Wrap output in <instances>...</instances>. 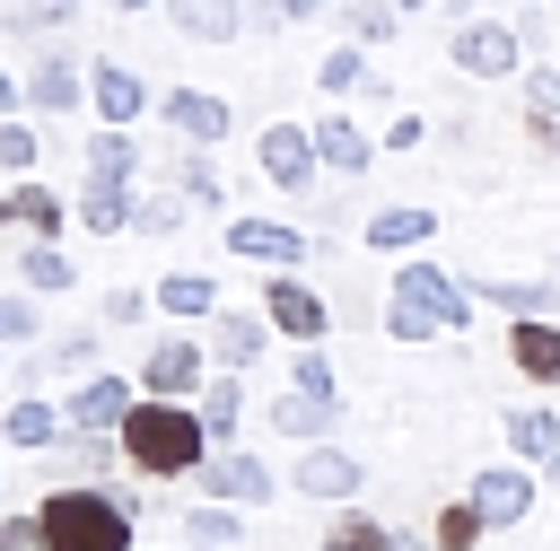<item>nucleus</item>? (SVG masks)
Instances as JSON below:
<instances>
[{"mask_svg":"<svg viewBox=\"0 0 560 551\" xmlns=\"http://www.w3.org/2000/svg\"><path fill=\"white\" fill-rule=\"evenodd\" d=\"M122 464L131 472H149V481H175V472H201L210 464V429H201V411L192 402H140L131 420H122Z\"/></svg>","mask_w":560,"mask_h":551,"instance_id":"obj_1","label":"nucleus"},{"mask_svg":"<svg viewBox=\"0 0 560 551\" xmlns=\"http://www.w3.org/2000/svg\"><path fill=\"white\" fill-rule=\"evenodd\" d=\"M472 324V289L446 280L438 262H402L394 289H385V332L394 341H438V332H464Z\"/></svg>","mask_w":560,"mask_h":551,"instance_id":"obj_2","label":"nucleus"},{"mask_svg":"<svg viewBox=\"0 0 560 551\" xmlns=\"http://www.w3.org/2000/svg\"><path fill=\"white\" fill-rule=\"evenodd\" d=\"M35 516L52 551H131V499L114 490H52Z\"/></svg>","mask_w":560,"mask_h":551,"instance_id":"obj_3","label":"nucleus"},{"mask_svg":"<svg viewBox=\"0 0 560 551\" xmlns=\"http://www.w3.org/2000/svg\"><path fill=\"white\" fill-rule=\"evenodd\" d=\"M446 61H455L464 79H516V70H525V35L499 26V17H464V26L446 35Z\"/></svg>","mask_w":560,"mask_h":551,"instance_id":"obj_4","label":"nucleus"},{"mask_svg":"<svg viewBox=\"0 0 560 551\" xmlns=\"http://www.w3.org/2000/svg\"><path fill=\"white\" fill-rule=\"evenodd\" d=\"M262 315H271V332H289L298 350H315V341L332 332V306H324L298 271H271V280H262Z\"/></svg>","mask_w":560,"mask_h":551,"instance_id":"obj_5","label":"nucleus"},{"mask_svg":"<svg viewBox=\"0 0 560 551\" xmlns=\"http://www.w3.org/2000/svg\"><path fill=\"white\" fill-rule=\"evenodd\" d=\"M201 385H210V350L201 341H158L140 359V394H158V402H192Z\"/></svg>","mask_w":560,"mask_h":551,"instance_id":"obj_6","label":"nucleus"},{"mask_svg":"<svg viewBox=\"0 0 560 551\" xmlns=\"http://www.w3.org/2000/svg\"><path fill=\"white\" fill-rule=\"evenodd\" d=\"M280 490V472L262 464V455H245V446H219L210 464H201V499H228V507H262Z\"/></svg>","mask_w":560,"mask_h":551,"instance_id":"obj_7","label":"nucleus"},{"mask_svg":"<svg viewBox=\"0 0 560 551\" xmlns=\"http://www.w3.org/2000/svg\"><path fill=\"white\" fill-rule=\"evenodd\" d=\"M140 411V394H131V376H88L79 394H70V429H88V437H122V420Z\"/></svg>","mask_w":560,"mask_h":551,"instance_id":"obj_8","label":"nucleus"},{"mask_svg":"<svg viewBox=\"0 0 560 551\" xmlns=\"http://www.w3.org/2000/svg\"><path fill=\"white\" fill-rule=\"evenodd\" d=\"M359 481H368V464L350 446H332V437L289 464V490H306V499H359Z\"/></svg>","mask_w":560,"mask_h":551,"instance_id":"obj_9","label":"nucleus"},{"mask_svg":"<svg viewBox=\"0 0 560 551\" xmlns=\"http://www.w3.org/2000/svg\"><path fill=\"white\" fill-rule=\"evenodd\" d=\"M254 157H262V175H271L280 192H306L315 166H324V157H315V131H298V122H271V131L254 140Z\"/></svg>","mask_w":560,"mask_h":551,"instance_id":"obj_10","label":"nucleus"},{"mask_svg":"<svg viewBox=\"0 0 560 551\" xmlns=\"http://www.w3.org/2000/svg\"><path fill=\"white\" fill-rule=\"evenodd\" d=\"M228 254H245V262H262V271H298L315 245H306L298 227H280V219H228Z\"/></svg>","mask_w":560,"mask_h":551,"instance_id":"obj_11","label":"nucleus"},{"mask_svg":"<svg viewBox=\"0 0 560 551\" xmlns=\"http://www.w3.org/2000/svg\"><path fill=\"white\" fill-rule=\"evenodd\" d=\"M464 499L481 507V525H525V507H534V472H525V464H481Z\"/></svg>","mask_w":560,"mask_h":551,"instance_id":"obj_12","label":"nucleus"},{"mask_svg":"<svg viewBox=\"0 0 560 551\" xmlns=\"http://www.w3.org/2000/svg\"><path fill=\"white\" fill-rule=\"evenodd\" d=\"M158 114H166L192 149H219V140H228V96H210V87H166Z\"/></svg>","mask_w":560,"mask_h":551,"instance_id":"obj_13","label":"nucleus"},{"mask_svg":"<svg viewBox=\"0 0 560 551\" xmlns=\"http://www.w3.org/2000/svg\"><path fill=\"white\" fill-rule=\"evenodd\" d=\"M262 341H271V315H236V306H219L201 350H210V367H228V376H236V367H254V359H262Z\"/></svg>","mask_w":560,"mask_h":551,"instance_id":"obj_14","label":"nucleus"},{"mask_svg":"<svg viewBox=\"0 0 560 551\" xmlns=\"http://www.w3.org/2000/svg\"><path fill=\"white\" fill-rule=\"evenodd\" d=\"M88 105H96L114 131H131V122L149 114V87H140V70H122V61H96V70H88Z\"/></svg>","mask_w":560,"mask_h":551,"instance_id":"obj_15","label":"nucleus"},{"mask_svg":"<svg viewBox=\"0 0 560 551\" xmlns=\"http://www.w3.org/2000/svg\"><path fill=\"white\" fill-rule=\"evenodd\" d=\"M508 359H516V376H525V385H560V324H551V315L508 324Z\"/></svg>","mask_w":560,"mask_h":551,"instance_id":"obj_16","label":"nucleus"},{"mask_svg":"<svg viewBox=\"0 0 560 551\" xmlns=\"http://www.w3.org/2000/svg\"><path fill=\"white\" fill-rule=\"evenodd\" d=\"M79 96H88V70H79L61 44H44V61H35V79H26V105H35V114H70Z\"/></svg>","mask_w":560,"mask_h":551,"instance_id":"obj_17","label":"nucleus"},{"mask_svg":"<svg viewBox=\"0 0 560 551\" xmlns=\"http://www.w3.org/2000/svg\"><path fill=\"white\" fill-rule=\"evenodd\" d=\"M184 44H236L245 35V0H166Z\"/></svg>","mask_w":560,"mask_h":551,"instance_id":"obj_18","label":"nucleus"},{"mask_svg":"<svg viewBox=\"0 0 560 551\" xmlns=\"http://www.w3.org/2000/svg\"><path fill=\"white\" fill-rule=\"evenodd\" d=\"M306 131H315V157H324L332 175H368V166H376V140H368L350 114H324V122H306Z\"/></svg>","mask_w":560,"mask_h":551,"instance_id":"obj_19","label":"nucleus"},{"mask_svg":"<svg viewBox=\"0 0 560 551\" xmlns=\"http://www.w3.org/2000/svg\"><path fill=\"white\" fill-rule=\"evenodd\" d=\"M359 236H368L376 254H411V245H429V236H438V210H429V201H394V210H376Z\"/></svg>","mask_w":560,"mask_h":551,"instance_id":"obj_20","label":"nucleus"},{"mask_svg":"<svg viewBox=\"0 0 560 551\" xmlns=\"http://www.w3.org/2000/svg\"><path fill=\"white\" fill-rule=\"evenodd\" d=\"M332 420H341V402H324V394H271V437H306V446H324L332 437Z\"/></svg>","mask_w":560,"mask_h":551,"instance_id":"obj_21","label":"nucleus"},{"mask_svg":"<svg viewBox=\"0 0 560 551\" xmlns=\"http://www.w3.org/2000/svg\"><path fill=\"white\" fill-rule=\"evenodd\" d=\"M61 429H70V420H61L44 394H18V402L0 411V437H9L18 455H44V446H61Z\"/></svg>","mask_w":560,"mask_h":551,"instance_id":"obj_22","label":"nucleus"},{"mask_svg":"<svg viewBox=\"0 0 560 551\" xmlns=\"http://www.w3.org/2000/svg\"><path fill=\"white\" fill-rule=\"evenodd\" d=\"M131 219H140L131 184H79V227H88V236H122Z\"/></svg>","mask_w":560,"mask_h":551,"instance_id":"obj_23","label":"nucleus"},{"mask_svg":"<svg viewBox=\"0 0 560 551\" xmlns=\"http://www.w3.org/2000/svg\"><path fill=\"white\" fill-rule=\"evenodd\" d=\"M192 411H201V429H210V455H219V446L236 437V420H245V385H236V376L219 367V376H210V385L192 394Z\"/></svg>","mask_w":560,"mask_h":551,"instance_id":"obj_24","label":"nucleus"},{"mask_svg":"<svg viewBox=\"0 0 560 551\" xmlns=\"http://www.w3.org/2000/svg\"><path fill=\"white\" fill-rule=\"evenodd\" d=\"M79 166H88V184H131V175H140V140L105 122V131L88 140V157H79Z\"/></svg>","mask_w":560,"mask_h":551,"instance_id":"obj_25","label":"nucleus"},{"mask_svg":"<svg viewBox=\"0 0 560 551\" xmlns=\"http://www.w3.org/2000/svg\"><path fill=\"white\" fill-rule=\"evenodd\" d=\"M166 315H184V324H201V315H219V280L210 271H166L158 289H149Z\"/></svg>","mask_w":560,"mask_h":551,"instance_id":"obj_26","label":"nucleus"},{"mask_svg":"<svg viewBox=\"0 0 560 551\" xmlns=\"http://www.w3.org/2000/svg\"><path fill=\"white\" fill-rule=\"evenodd\" d=\"M464 289H472V297H490V306H499V315H516V324L560 306V289H551V280H464Z\"/></svg>","mask_w":560,"mask_h":551,"instance_id":"obj_27","label":"nucleus"},{"mask_svg":"<svg viewBox=\"0 0 560 551\" xmlns=\"http://www.w3.org/2000/svg\"><path fill=\"white\" fill-rule=\"evenodd\" d=\"M0 227L61 236V192H44V184H18V192H0Z\"/></svg>","mask_w":560,"mask_h":551,"instance_id":"obj_28","label":"nucleus"},{"mask_svg":"<svg viewBox=\"0 0 560 551\" xmlns=\"http://www.w3.org/2000/svg\"><path fill=\"white\" fill-rule=\"evenodd\" d=\"M184 542H192V551H236V542H245V516H236L228 499H201V507H184Z\"/></svg>","mask_w":560,"mask_h":551,"instance_id":"obj_29","label":"nucleus"},{"mask_svg":"<svg viewBox=\"0 0 560 551\" xmlns=\"http://www.w3.org/2000/svg\"><path fill=\"white\" fill-rule=\"evenodd\" d=\"M315 87H324V96H359V87L376 96V70H368V52H359V44H332V52L315 61Z\"/></svg>","mask_w":560,"mask_h":551,"instance_id":"obj_30","label":"nucleus"},{"mask_svg":"<svg viewBox=\"0 0 560 551\" xmlns=\"http://www.w3.org/2000/svg\"><path fill=\"white\" fill-rule=\"evenodd\" d=\"M324 551H402V534H394V525H376L368 507H350V516H332V525H324Z\"/></svg>","mask_w":560,"mask_h":551,"instance_id":"obj_31","label":"nucleus"},{"mask_svg":"<svg viewBox=\"0 0 560 551\" xmlns=\"http://www.w3.org/2000/svg\"><path fill=\"white\" fill-rule=\"evenodd\" d=\"M508 446L525 464H551L560 455V411H508Z\"/></svg>","mask_w":560,"mask_h":551,"instance_id":"obj_32","label":"nucleus"},{"mask_svg":"<svg viewBox=\"0 0 560 551\" xmlns=\"http://www.w3.org/2000/svg\"><path fill=\"white\" fill-rule=\"evenodd\" d=\"M18 280H26V289H44V297H52V289H70V280H79V271H70V254H61V245H52V236H35V245H26V254H18Z\"/></svg>","mask_w":560,"mask_h":551,"instance_id":"obj_33","label":"nucleus"},{"mask_svg":"<svg viewBox=\"0 0 560 551\" xmlns=\"http://www.w3.org/2000/svg\"><path fill=\"white\" fill-rule=\"evenodd\" d=\"M175 192H184V201H210V210L228 201V184H219V166H210V149H184V157H175Z\"/></svg>","mask_w":560,"mask_h":551,"instance_id":"obj_34","label":"nucleus"},{"mask_svg":"<svg viewBox=\"0 0 560 551\" xmlns=\"http://www.w3.org/2000/svg\"><path fill=\"white\" fill-rule=\"evenodd\" d=\"M481 534H490V525H481V507H472V499H455V507L438 516V551H472Z\"/></svg>","mask_w":560,"mask_h":551,"instance_id":"obj_35","label":"nucleus"},{"mask_svg":"<svg viewBox=\"0 0 560 551\" xmlns=\"http://www.w3.org/2000/svg\"><path fill=\"white\" fill-rule=\"evenodd\" d=\"M394 26H402V9H394V0H350V35H359V44H385Z\"/></svg>","mask_w":560,"mask_h":551,"instance_id":"obj_36","label":"nucleus"},{"mask_svg":"<svg viewBox=\"0 0 560 551\" xmlns=\"http://www.w3.org/2000/svg\"><path fill=\"white\" fill-rule=\"evenodd\" d=\"M289 385H298V394H324V402H341V376H332V359H324V350H298Z\"/></svg>","mask_w":560,"mask_h":551,"instance_id":"obj_37","label":"nucleus"},{"mask_svg":"<svg viewBox=\"0 0 560 551\" xmlns=\"http://www.w3.org/2000/svg\"><path fill=\"white\" fill-rule=\"evenodd\" d=\"M131 227H140V236H175V227H184V192H149Z\"/></svg>","mask_w":560,"mask_h":551,"instance_id":"obj_38","label":"nucleus"},{"mask_svg":"<svg viewBox=\"0 0 560 551\" xmlns=\"http://www.w3.org/2000/svg\"><path fill=\"white\" fill-rule=\"evenodd\" d=\"M35 157H44V140H35V122H0V166H9V175H26Z\"/></svg>","mask_w":560,"mask_h":551,"instance_id":"obj_39","label":"nucleus"},{"mask_svg":"<svg viewBox=\"0 0 560 551\" xmlns=\"http://www.w3.org/2000/svg\"><path fill=\"white\" fill-rule=\"evenodd\" d=\"M9 341H35V297H0V350Z\"/></svg>","mask_w":560,"mask_h":551,"instance_id":"obj_40","label":"nucleus"},{"mask_svg":"<svg viewBox=\"0 0 560 551\" xmlns=\"http://www.w3.org/2000/svg\"><path fill=\"white\" fill-rule=\"evenodd\" d=\"M0 551H52L44 542V516H0Z\"/></svg>","mask_w":560,"mask_h":551,"instance_id":"obj_41","label":"nucleus"},{"mask_svg":"<svg viewBox=\"0 0 560 551\" xmlns=\"http://www.w3.org/2000/svg\"><path fill=\"white\" fill-rule=\"evenodd\" d=\"M70 464H79V472H114V446L88 437V429H70Z\"/></svg>","mask_w":560,"mask_h":551,"instance_id":"obj_42","label":"nucleus"},{"mask_svg":"<svg viewBox=\"0 0 560 551\" xmlns=\"http://www.w3.org/2000/svg\"><path fill=\"white\" fill-rule=\"evenodd\" d=\"M52 367H96V332H61L52 341Z\"/></svg>","mask_w":560,"mask_h":551,"instance_id":"obj_43","label":"nucleus"},{"mask_svg":"<svg viewBox=\"0 0 560 551\" xmlns=\"http://www.w3.org/2000/svg\"><path fill=\"white\" fill-rule=\"evenodd\" d=\"M525 96H534V114H560V70H551V61L525 70Z\"/></svg>","mask_w":560,"mask_h":551,"instance_id":"obj_44","label":"nucleus"},{"mask_svg":"<svg viewBox=\"0 0 560 551\" xmlns=\"http://www.w3.org/2000/svg\"><path fill=\"white\" fill-rule=\"evenodd\" d=\"M149 306H158V297H140V289H114V297H105V324H140Z\"/></svg>","mask_w":560,"mask_h":551,"instance_id":"obj_45","label":"nucleus"},{"mask_svg":"<svg viewBox=\"0 0 560 551\" xmlns=\"http://www.w3.org/2000/svg\"><path fill=\"white\" fill-rule=\"evenodd\" d=\"M420 131H429L420 114H394V131H385V149H420Z\"/></svg>","mask_w":560,"mask_h":551,"instance_id":"obj_46","label":"nucleus"},{"mask_svg":"<svg viewBox=\"0 0 560 551\" xmlns=\"http://www.w3.org/2000/svg\"><path fill=\"white\" fill-rule=\"evenodd\" d=\"M18 105H26V87H18L9 70H0V122H18Z\"/></svg>","mask_w":560,"mask_h":551,"instance_id":"obj_47","label":"nucleus"},{"mask_svg":"<svg viewBox=\"0 0 560 551\" xmlns=\"http://www.w3.org/2000/svg\"><path fill=\"white\" fill-rule=\"evenodd\" d=\"M315 9H341V0H289V17H315Z\"/></svg>","mask_w":560,"mask_h":551,"instance_id":"obj_48","label":"nucleus"},{"mask_svg":"<svg viewBox=\"0 0 560 551\" xmlns=\"http://www.w3.org/2000/svg\"><path fill=\"white\" fill-rule=\"evenodd\" d=\"M44 9H52V26H61V17H79V0H44Z\"/></svg>","mask_w":560,"mask_h":551,"instance_id":"obj_49","label":"nucleus"},{"mask_svg":"<svg viewBox=\"0 0 560 551\" xmlns=\"http://www.w3.org/2000/svg\"><path fill=\"white\" fill-rule=\"evenodd\" d=\"M402 551H438V542H420V534H402Z\"/></svg>","mask_w":560,"mask_h":551,"instance_id":"obj_50","label":"nucleus"},{"mask_svg":"<svg viewBox=\"0 0 560 551\" xmlns=\"http://www.w3.org/2000/svg\"><path fill=\"white\" fill-rule=\"evenodd\" d=\"M542 472H551V481H560V455H551V464H542Z\"/></svg>","mask_w":560,"mask_h":551,"instance_id":"obj_51","label":"nucleus"},{"mask_svg":"<svg viewBox=\"0 0 560 551\" xmlns=\"http://www.w3.org/2000/svg\"><path fill=\"white\" fill-rule=\"evenodd\" d=\"M114 9H149V0H114Z\"/></svg>","mask_w":560,"mask_h":551,"instance_id":"obj_52","label":"nucleus"},{"mask_svg":"<svg viewBox=\"0 0 560 551\" xmlns=\"http://www.w3.org/2000/svg\"><path fill=\"white\" fill-rule=\"evenodd\" d=\"M394 9H429V0H394Z\"/></svg>","mask_w":560,"mask_h":551,"instance_id":"obj_53","label":"nucleus"}]
</instances>
